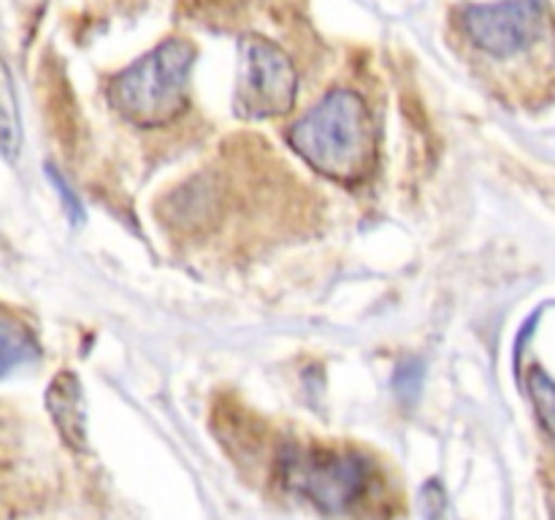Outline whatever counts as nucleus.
Returning a JSON list of instances; mask_svg holds the SVG:
<instances>
[{"label":"nucleus","instance_id":"nucleus-4","mask_svg":"<svg viewBox=\"0 0 555 520\" xmlns=\"http://www.w3.org/2000/svg\"><path fill=\"white\" fill-rule=\"evenodd\" d=\"M285 480L325 512H345L366 493L369 464L356 453L296 447L285 455Z\"/></svg>","mask_w":555,"mask_h":520},{"label":"nucleus","instance_id":"nucleus-5","mask_svg":"<svg viewBox=\"0 0 555 520\" xmlns=\"http://www.w3.org/2000/svg\"><path fill=\"white\" fill-rule=\"evenodd\" d=\"M545 0H499L466 5L461 27L466 38L493 57H513L540 38Z\"/></svg>","mask_w":555,"mask_h":520},{"label":"nucleus","instance_id":"nucleus-8","mask_svg":"<svg viewBox=\"0 0 555 520\" xmlns=\"http://www.w3.org/2000/svg\"><path fill=\"white\" fill-rule=\"evenodd\" d=\"M36 352V339H33L25 325L14 323L9 317H0V377L14 372L22 363L33 361Z\"/></svg>","mask_w":555,"mask_h":520},{"label":"nucleus","instance_id":"nucleus-2","mask_svg":"<svg viewBox=\"0 0 555 520\" xmlns=\"http://www.w3.org/2000/svg\"><path fill=\"white\" fill-rule=\"evenodd\" d=\"M195 47L184 38H166L108 81V103L135 128H160L184 114Z\"/></svg>","mask_w":555,"mask_h":520},{"label":"nucleus","instance_id":"nucleus-12","mask_svg":"<svg viewBox=\"0 0 555 520\" xmlns=\"http://www.w3.org/2000/svg\"><path fill=\"white\" fill-rule=\"evenodd\" d=\"M553 520H555V502H553Z\"/></svg>","mask_w":555,"mask_h":520},{"label":"nucleus","instance_id":"nucleus-6","mask_svg":"<svg viewBox=\"0 0 555 520\" xmlns=\"http://www.w3.org/2000/svg\"><path fill=\"white\" fill-rule=\"evenodd\" d=\"M47 410L70 450H87V415L81 382L74 372H60L47 388Z\"/></svg>","mask_w":555,"mask_h":520},{"label":"nucleus","instance_id":"nucleus-7","mask_svg":"<svg viewBox=\"0 0 555 520\" xmlns=\"http://www.w3.org/2000/svg\"><path fill=\"white\" fill-rule=\"evenodd\" d=\"M22 146V119H20V103H16L14 81H11L9 68L0 60V152L9 160L20 155Z\"/></svg>","mask_w":555,"mask_h":520},{"label":"nucleus","instance_id":"nucleus-1","mask_svg":"<svg viewBox=\"0 0 555 520\" xmlns=\"http://www.w3.org/2000/svg\"><path fill=\"white\" fill-rule=\"evenodd\" d=\"M293 150L323 177L361 182L374 162V133L366 101L358 92L331 90L287 133Z\"/></svg>","mask_w":555,"mask_h":520},{"label":"nucleus","instance_id":"nucleus-10","mask_svg":"<svg viewBox=\"0 0 555 520\" xmlns=\"http://www.w3.org/2000/svg\"><path fill=\"white\" fill-rule=\"evenodd\" d=\"M421 382H423V366L417 361L404 363V366L396 372V379H393L399 395H417V390H421Z\"/></svg>","mask_w":555,"mask_h":520},{"label":"nucleus","instance_id":"nucleus-9","mask_svg":"<svg viewBox=\"0 0 555 520\" xmlns=\"http://www.w3.org/2000/svg\"><path fill=\"white\" fill-rule=\"evenodd\" d=\"M529 393L534 401L537 417H540L542 428L551 433L555 442V379L547 377L542 368H531L529 374Z\"/></svg>","mask_w":555,"mask_h":520},{"label":"nucleus","instance_id":"nucleus-11","mask_svg":"<svg viewBox=\"0 0 555 520\" xmlns=\"http://www.w3.org/2000/svg\"><path fill=\"white\" fill-rule=\"evenodd\" d=\"M198 3H206V5H228V3H236V0H198Z\"/></svg>","mask_w":555,"mask_h":520},{"label":"nucleus","instance_id":"nucleus-3","mask_svg":"<svg viewBox=\"0 0 555 520\" xmlns=\"http://www.w3.org/2000/svg\"><path fill=\"white\" fill-rule=\"evenodd\" d=\"M298 70L276 43L260 36L242 38L238 47L236 108L247 119L287 114L296 103Z\"/></svg>","mask_w":555,"mask_h":520}]
</instances>
